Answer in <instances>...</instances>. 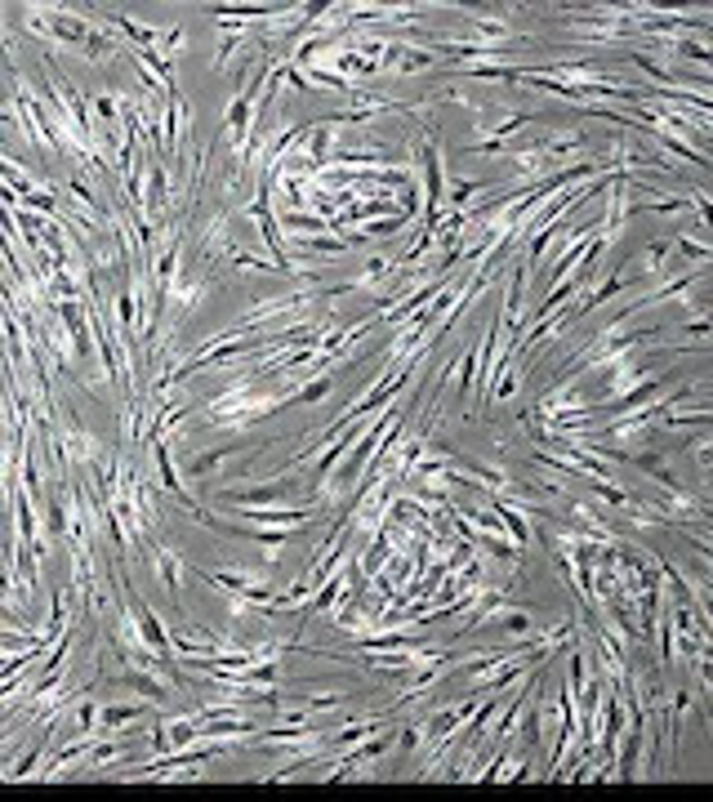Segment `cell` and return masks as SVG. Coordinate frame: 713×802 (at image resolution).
<instances>
[{"label": "cell", "mask_w": 713, "mask_h": 802, "mask_svg": "<svg viewBox=\"0 0 713 802\" xmlns=\"http://www.w3.org/2000/svg\"><path fill=\"white\" fill-rule=\"evenodd\" d=\"M325 388H330V383H325V379H321V383H312V388H308V392H303V397H299V401H317V397H325Z\"/></svg>", "instance_id": "obj_1"}]
</instances>
